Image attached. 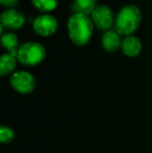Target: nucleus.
<instances>
[{
  "label": "nucleus",
  "instance_id": "nucleus-12",
  "mask_svg": "<svg viewBox=\"0 0 152 153\" xmlns=\"http://www.w3.org/2000/svg\"><path fill=\"white\" fill-rule=\"evenodd\" d=\"M17 55L12 53H4L0 59V75L6 76L15 71L17 65Z\"/></svg>",
  "mask_w": 152,
  "mask_h": 153
},
{
  "label": "nucleus",
  "instance_id": "nucleus-2",
  "mask_svg": "<svg viewBox=\"0 0 152 153\" xmlns=\"http://www.w3.org/2000/svg\"><path fill=\"white\" fill-rule=\"evenodd\" d=\"M142 22V12L136 5L127 4L119 10L115 21V30L120 36H132Z\"/></svg>",
  "mask_w": 152,
  "mask_h": 153
},
{
  "label": "nucleus",
  "instance_id": "nucleus-6",
  "mask_svg": "<svg viewBox=\"0 0 152 153\" xmlns=\"http://www.w3.org/2000/svg\"><path fill=\"white\" fill-rule=\"evenodd\" d=\"M57 21L52 15L43 14L38 16L33 22V28L41 36H50L57 29Z\"/></svg>",
  "mask_w": 152,
  "mask_h": 153
},
{
  "label": "nucleus",
  "instance_id": "nucleus-1",
  "mask_svg": "<svg viewBox=\"0 0 152 153\" xmlns=\"http://www.w3.org/2000/svg\"><path fill=\"white\" fill-rule=\"evenodd\" d=\"M94 24L89 16L83 14H73L68 20V33L73 44L85 46L93 36Z\"/></svg>",
  "mask_w": 152,
  "mask_h": 153
},
{
  "label": "nucleus",
  "instance_id": "nucleus-5",
  "mask_svg": "<svg viewBox=\"0 0 152 153\" xmlns=\"http://www.w3.org/2000/svg\"><path fill=\"white\" fill-rule=\"evenodd\" d=\"M92 21L98 29L108 31L113 25H115L116 17L114 12L108 5L101 4L97 5V7L92 13Z\"/></svg>",
  "mask_w": 152,
  "mask_h": 153
},
{
  "label": "nucleus",
  "instance_id": "nucleus-10",
  "mask_svg": "<svg viewBox=\"0 0 152 153\" xmlns=\"http://www.w3.org/2000/svg\"><path fill=\"white\" fill-rule=\"evenodd\" d=\"M97 7L96 0H73L71 10L73 14L92 15L94 10Z\"/></svg>",
  "mask_w": 152,
  "mask_h": 153
},
{
  "label": "nucleus",
  "instance_id": "nucleus-3",
  "mask_svg": "<svg viewBox=\"0 0 152 153\" xmlns=\"http://www.w3.org/2000/svg\"><path fill=\"white\" fill-rule=\"evenodd\" d=\"M46 57V50L42 44L37 42H26L20 45L17 59L20 64L26 67H33L41 64Z\"/></svg>",
  "mask_w": 152,
  "mask_h": 153
},
{
  "label": "nucleus",
  "instance_id": "nucleus-14",
  "mask_svg": "<svg viewBox=\"0 0 152 153\" xmlns=\"http://www.w3.org/2000/svg\"><path fill=\"white\" fill-rule=\"evenodd\" d=\"M15 132L10 127L8 126H1L0 128V142L2 144L10 143L14 140Z\"/></svg>",
  "mask_w": 152,
  "mask_h": 153
},
{
  "label": "nucleus",
  "instance_id": "nucleus-13",
  "mask_svg": "<svg viewBox=\"0 0 152 153\" xmlns=\"http://www.w3.org/2000/svg\"><path fill=\"white\" fill-rule=\"evenodd\" d=\"M31 3L39 12L47 14L56 8L59 5V0H31Z\"/></svg>",
  "mask_w": 152,
  "mask_h": 153
},
{
  "label": "nucleus",
  "instance_id": "nucleus-11",
  "mask_svg": "<svg viewBox=\"0 0 152 153\" xmlns=\"http://www.w3.org/2000/svg\"><path fill=\"white\" fill-rule=\"evenodd\" d=\"M1 45L8 53L17 55L19 49V39L14 32H4L1 34Z\"/></svg>",
  "mask_w": 152,
  "mask_h": 153
},
{
  "label": "nucleus",
  "instance_id": "nucleus-8",
  "mask_svg": "<svg viewBox=\"0 0 152 153\" xmlns=\"http://www.w3.org/2000/svg\"><path fill=\"white\" fill-rule=\"evenodd\" d=\"M121 50L127 57H136L142 51V42L136 36H124L122 40Z\"/></svg>",
  "mask_w": 152,
  "mask_h": 153
},
{
  "label": "nucleus",
  "instance_id": "nucleus-4",
  "mask_svg": "<svg viewBox=\"0 0 152 153\" xmlns=\"http://www.w3.org/2000/svg\"><path fill=\"white\" fill-rule=\"evenodd\" d=\"M10 82L15 91L23 95L30 94L36 88L35 77L27 71L14 72L10 78Z\"/></svg>",
  "mask_w": 152,
  "mask_h": 153
},
{
  "label": "nucleus",
  "instance_id": "nucleus-15",
  "mask_svg": "<svg viewBox=\"0 0 152 153\" xmlns=\"http://www.w3.org/2000/svg\"><path fill=\"white\" fill-rule=\"evenodd\" d=\"M19 1L20 0H0V4L7 10V8H14L19 3Z\"/></svg>",
  "mask_w": 152,
  "mask_h": 153
},
{
  "label": "nucleus",
  "instance_id": "nucleus-9",
  "mask_svg": "<svg viewBox=\"0 0 152 153\" xmlns=\"http://www.w3.org/2000/svg\"><path fill=\"white\" fill-rule=\"evenodd\" d=\"M101 44L106 52L114 53L118 49L121 48V36L115 29H110L103 33L101 39Z\"/></svg>",
  "mask_w": 152,
  "mask_h": 153
},
{
  "label": "nucleus",
  "instance_id": "nucleus-7",
  "mask_svg": "<svg viewBox=\"0 0 152 153\" xmlns=\"http://www.w3.org/2000/svg\"><path fill=\"white\" fill-rule=\"evenodd\" d=\"M25 16L23 13L16 8H7L0 15V25L3 26V28L16 30L24 25Z\"/></svg>",
  "mask_w": 152,
  "mask_h": 153
}]
</instances>
